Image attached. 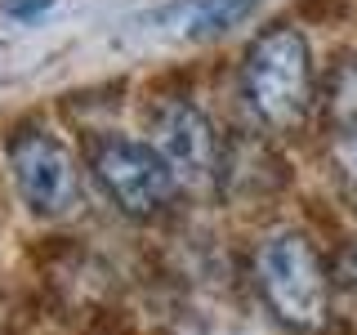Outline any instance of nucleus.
<instances>
[{
    "instance_id": "nucleus-1",
    "label": "nucleus",
    "mask_w": 357,
    "mask_h": 335,
    "mask_svg": "<svg viewBox=\"0 0 357 335\" xmlns=\"http://www.w3.org/2000/svg\"><path fill=\"white\" fill-rule=\"evenodd\" d=\"M241 98L268 130H299L317 98V72L304 31L277 22L264 27L241 54Z\"/></svg>"
},
{
    "instance_id": "nucleus-2",
    "label": "nucleus",
    "mask_w": 357,
    "mask_h": 335,
    "mask_svg": "<svg viewBox=\"0 0 357 335\" xmlns=\"http://www.w3.org/2000/svg\"><path fill=\"white\" fill-rule=\"evenodd\" d=\"M255 277L268 299V308L295 331H317L331 308V277L317 246L304 232L282 228L259 241L255 251Z\"/></svg>"
},
{
    "instance_id": "nucleus-3",
    "label": "nucleus",
    "mask_w": 357,
    "mask_h": 335,
    "mask_svg": "<svg viewBox=\"0 0 357 335\" xmlns=\"http://www.w3.org/2000/svg\"><path fill=\"white\" fill-rule=\"evenodd\" d=\"M9 170L18 197L45 219H59L81 201L76 156L50 126H18L9 134Z\"/></svg>"
},
{
    "instance_id": "nucleus-4",
    "label": "nucleus",
    "mask_w": 357,
    "mask_h": 335,
    "mask_svg": "<svg viewBox=\"0 0 357 335\" xmlns=\"http://www.w3.org/2000/svg\"><path fill=\"white\" fill-rule=\"evenodd\" d=\"M89 170L103 184V193L126 210L130 219H152L161 215L165 206L174 201V174L170 165L156 156L152 143L126 139V134H112L94 148L89 156Z\"/></svg>"
},
{
    "instance_id": "nucleus-5",
    "label": "nucleus",
    "mask_w": 357,
    "mask_h": 335,
    "mask_svg": "<svg viewBox=\"0 0 357 335\" xmlns=\"http://www.w3.org/2000/svg\"><path fill=\"white\" fill-rule=\"evenodd\" d=\"M148 134H152L148 143L156 148V156L170 165L178 188L201 193V188L219 184V174H223L219 170V156H223L219 134L192 98H165V103H156Z\"/></svg>"
},
{
    "instance_id": "nucleus-6",
    "label": "nucleus",
    "mask_w": 357,
    "mask_h": 335,
    "mask_svg": "<svg viewBox=\"0 0 357 335\" xmlns=\"http://www.w3.org/2000/svg\"><path fill=\"white\" fill-rule=\"evenodd\" d=\"M259 0H170L161 5L148 22L178 40H201V36H219V31L237 27Z\"/></svg>"
},
{
    "instance_id": "nucleus-7",
    "label": "nucleus",
    "mask_w": 357,
    "mask_h": 335,
    "mask_svg": "<svg viewBox=\"0 0 357 335\" xmlns=\"http://www.w3.org/2000/svg\"><path fill=\"white\" fill-rule=\"evenodd\" d=\"M54 5V0H9V14H14V18H36L40 14V9H50Z\"/></svg>"
}]
</instances>
